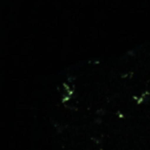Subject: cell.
<instances>
[{
	"mask_svg": "<svg viewBox=\"0 0 150 150\" xmlns=\"http://www.w3.org/2000/svg\"><path fill=\"white\" fill-rule=\"evenodd\" d=\"M95 122H96V124H98V125L102 124V120H101V117H97L96 119H95Z\"/></svg>",
	"mask_w": 150,
	"mask_h": 150,
	"instance_id": "2",
	"label": "cell"
},
{
	"mask_svg": "<svg viewBox=\"0 0 150 150\" xmlns=\"http://www.w3.org/2000/svg\"><path fill=\"white\" fill-rule=\"evenodd\" d=\"M93 140H95V142H96V143H101V140H100V139H97V138H93Z\"/></svg>",
	"mask_w": 150,
	"mask_h": 150,
	"instance_id": "3",
	"label": "cell"
},
{
	"mask_svg": "<svg viewBox=\"0 0 150 150\" xmlns=\"http://www.w3.org/2000/svg\"><path fill=\"white\" fill-rule=\"evenodd\" d=\"M96 115H98V117H103V115H106V109L105 108H99L98 110L96 111Z\"/></svg>",
	"mask_w": 150,
	"mask_h": 150,
	"instance_id": "1",
	"label": "cell"
}]
</instances>
